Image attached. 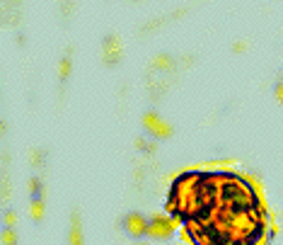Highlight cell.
Wrapping results in <instances>:
<instances>
[{"mask_svg":"<svg viewBox=\"0 0 283 245\" xmlns=\"http://www.w3.org/2000/svg\"><path fill=\"white\" fill-rule=\"evenodd\" d=\"M167 212L191 245H267L274 233L259 187L233 170L177 175Z\"/></svg>","mask_w":283,"mask_h":245,"instance_id":"cell-1","label":"cell"}]
</instances>
